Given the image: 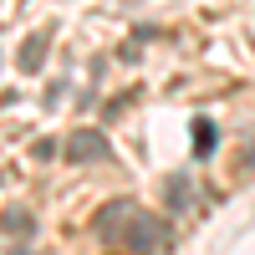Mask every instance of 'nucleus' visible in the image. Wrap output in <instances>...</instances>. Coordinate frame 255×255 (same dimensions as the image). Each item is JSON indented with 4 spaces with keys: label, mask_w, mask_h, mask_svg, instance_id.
Segmentation results:
<instances>
[{
    "label": "nucleus",
    "mask_w": 255,
    "mask_h": 255,
    "mask_svg": "<svg viewBox=\"0 0 255 255\" xmlns=\"http://www.w3.org/2000/svg\"><path fill=\"white\" fill-rule=\"evenodd\" d=\"M72 153H77V158H102V153H108V143L92 138V133H82V138L72 143Z\"/></svg>",
    "instance_id": "nucleus-1"
},
{
    "label": "nucleus",
    "mask_w": 255,
    "mask_h": 255,
    "mask_svg": "<svg viewBox=\"0 0 255 255\" xmlns=\"http://www.w3.org/2000/svg\"><path fill=\"white\" fill-rule=\"evenodd\" d=\"M20 67H41V41H26V51H20Z\"/></svg>",
    "instance_id": "nucleus-2"
}]
</instances>
